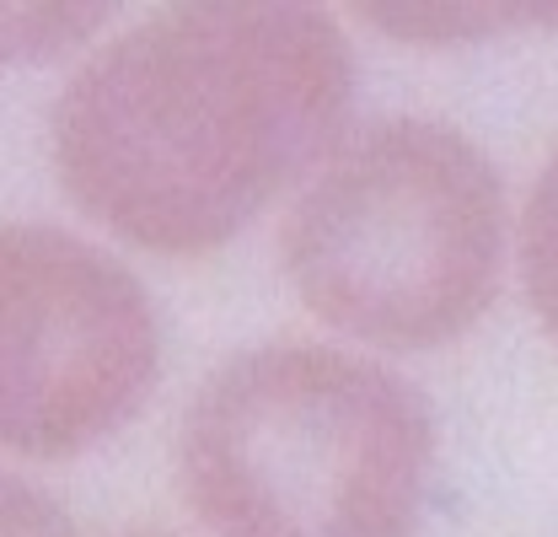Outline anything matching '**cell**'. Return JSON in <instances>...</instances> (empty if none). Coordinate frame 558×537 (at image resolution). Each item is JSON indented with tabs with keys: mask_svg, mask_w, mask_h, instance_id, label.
Segmentation results:
<instances>
[{
	"mask_svg": "<svg viewBox=\"0 0 558 537\" xmlns=\"http://www.w3.org/2000/svg\"><path fill=\"white\" fill-rule=\"evenodd\" d=\"M515 248H521V279H526L532 312L558 338V151L543 167V178L532 183V194H526Z\"/></svg>",
	"mask_w": 558,
	"mask_h": 537,
	"instance_id": "cell-7",
	"label": "cell"
},
{
	"mask_svg": "<svg viewBox=\"0 0 558 537\" xmlns=\"http://www.w3.org/2000/svg\"><path fill=\"white\" fill-rule=\"evenodd\" d=\"M0 537H75V527L54 494L0 473Z\"/></svg>",
	"mask_w": 558,
	"mask_h": 537,
	"instance_id": "cell-8",
	"label": "cell"
},
{
	"mask_svg": "<svg viewBox=\"0 0 558 537\" xmlns=\"http://www.w3.org/2000/svg\"><path fill=\"white\" fill-rule=\"evenodd\" d=\"M161 323L130 268L38 220H0V452L65 463L135 419Z\"/></svg>",
	"mask_w": 558,
	"mask_h": 537,
	"instance_id": "cell-4",
	"label": "cell"
},
{
	"mask_svg": "<svg viewBox=\"0 0 558 537\" xmlns=\"http://www.w3.org/2000/svg\"><path fill=\"white\" fill-rule=\"evenodd\" d=\"M354 55L306 5H172L108 38L49 114L81 215L156 259H205L339 145Z\"/></svg>",
	"mask_w": 558,
	"mask_h": 537,
	"instance_id": "cell-1",
	"label": "cell"
},
{
	"mask_svg": "<svg viewBox=\"0 0 558 537\" xmlns=\"http://www.w3.org/2000/svg\"><path fill=\"white\" fill-rule=\"evenodd\" d=\"M108 27V5H0V60L49 65Z\"/></svg>",
	"mask_w": 558,
	"mask_h": 537,
	"instance_id": "cell-6",
	"label": "cell"
},
{
	"mask_svg": "<svg viewBox=\"0 0 558 537\" xmlns=\"http://www.w3.org/2000/svg\"><path fill=\"white\" fill-rule=\"evenodd\" d=\"M429 468L424 398L328 344L231 355L178 425V484L215 537H414Z\"/></svg>",
	"mask_w": 558,
	"mask_h": 537,
	"instance_id": "cell-2",
	"label": "cell"
},
{
	"mask_svg": "<svg viewBox=\"0 0 558 537\" xmlns=\"http://www.w3.org/2000/svg\"><path fill=\"white\" fill-rule=\"evenodd\" d=\"M279 264L306 312L360 344H451L499 296V172L462 130L429 119L354 130L290 204Z\"/></svg>",
	"mask_w": 558,
	"mask_h": 537,
	"instance_id": "cell-3",
	"label": "cell"
},
{
	"mask_svg": "<svg viewBox=\"0 0 558 537\" xmlns=\"http://www.w3.org/2000/svg\"><path fill=\"white\" fill-rule=\"evenodd\" d=\"M119 537H161V533H119Z\"/></svg>",
	"mask_w": 558,
	"mask_h": 537,
	"instance_id": "cell-9",
	"label": "cell"
},
{
	"mask_svg": "<svg viewBox=\"0 0 558 537\" xmlns=\"http://www.w3.org/2000/svg\"><path fill=\"white\" fill-rule=\"evenodd\" d=\"M360 16L392 44L457 49L499 33H558V5H360Z\"/></svg>",
	"mask_w": 558,
	"mask_h": 537,
	"instance_id": "cell-5",
	"label": "cell"
}]
</instances>
